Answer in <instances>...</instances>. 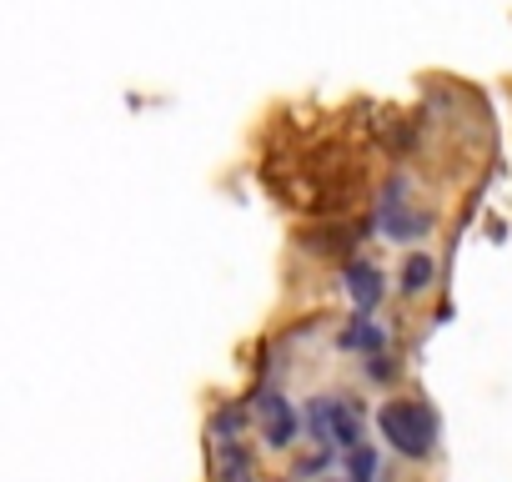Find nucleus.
Returning <instances> with one entry per match:
<instances>
[{"label": "nucleus", "mask_w": 512, "mask_h": 482, "mask_svg": "<svg viewBox=\"0 0 512 482\" xmlns=\"http://www.w3.org/2000/svg\"><path fill=\"white\" fill-rule=\"evenodd\" d=\"M377 427L392 442V452L407 457V462H427L437 452V417L422 397H392L377 412Z\"/></svg>", "instance_id": "nucleus-1"}, {"label": "nucleus", "mask_w": 512, "mask_h": 482, "mask_svg": "<svg viewBox=\"0 0 512 482\" xmlns=\"http://www.w3.org/2000/svg\"><path fill=\"white\" fill-rule=\"evenodd\" d=\"M337 342H342L347 352H362V357H382V352H387V332H382L372 317H362V312L342 327V337H337Z\"/></svg>", "instance_id": "nucleus-6"}, {"label": "nucleus", "mask_w": 512, "mask_h": 482, "mask_svg": "<svg viewBox=\"0 0 512 482\" xmlns=\"http://www.w3.org/2000/svg\"><path fill=\"white\" fill-rule=\"evenodd\" d=\"M342 287H347V297L357 302L362 317H372V312L382 307V297H387V282H382V272H377L367 257H352V262L342 267Z\"/></svg>", "instance_id": "nucleus-4"}, {"label": "nucleus", "mask_w": 512, "mask_h": 482, "mask_svg": "<svg viewBox=\"0 0 512 482\" xmlns=\"http://www.w3.org/2000/svg\"><path fill=\"white\" fill-rule=\"evenodd\" d=\"M216 477L221 482H256V462H251V452H246L241 437L216 442Z\"/></svg>", "instance_id": "nucleus-7"}, {"label": "nucleus", "mask_w": 512, "mask_h": 482, "mask_svg": "<svg viewBox=\"0 0 512 482\" xmlns=\"http://www.w3.org/2000/svg\"><path fill=\"white\" fill-rule=\"evenodd\" d=\"M302 247L317 252V257H347L352 262L357 231H347V226H312V231H302Z\"/></svg>", "instance_id": "nucleus-5"}, {"label": "nucleus", "mask_w": 512, "mask_h": 482, "mask_svg": "<svg viewBox=\"0 0 512 482\" xmlns=\"http://www.w3.org/2000/svg\"><path fill=\"white\" fill-rule=\"evenodd\" d=\"M362 372H367L372 382H392V377H397V362L382 352V357H367V367H362Z\"/></svg>", "instance_id": "nucleus-10"}, {"label": "nucleus", "mask_w": 512, "mask_h": 482, "mask_svg": "<svg viewBox=\"0 0 512 482\" xmlns=\"http://www.w3.org/2000/svg\"><path fill=\"white\" fill-rule=\"evenodd\" d=\"M432 277H437V262H432L427 252H407L402 267H397V287H402V297H422V292L432 287Z\"/></svg>", "instance_id": "nucleus-8"}, {"label": "nucleus", "mask_w": 512, "mask_h": 482, "mask_svg": "<svg viewBox=\"0 0 512 482\" xmlns=\"http://www.w3.org/2000/svg\"><path fill=\"white\" fill-rule=\"evenodd\" d=\"M256 417H262V437H267L272 452H287L297 442V432L307 427L302 412H297V402L282 387H262V392H256Z\"/></svg>", "instance_id": "nucleus-2"}, {"label": "nucleus", "mask_w": 512, "mask_h": 482, "mask_svg": "<svg viewBox=\"0 0 512 482\" xmlns=\"http://www.w3.org/2000/svg\"><path fill=\"white\" fill-rule=\"evenodd\" d=\"M347 482H377V447H357L347 452Z\"/></svg>", "instance_id": "nucleus-9"}, {"label": "nucleus", "mask_w": 512, "mask_h": 482, "mask_svg": "<svg viewBox=\"0 0 512 482\" xmlns=\"http://www.w3.org/2000/svg\"><path fill=\"white\" fill-rule=\"evenodd\" d=\"M327 432L337 452H357L367 447V412L357 397H327Z\"/></svg>", "instance_id": "nucleus-3"}]
</instances>
